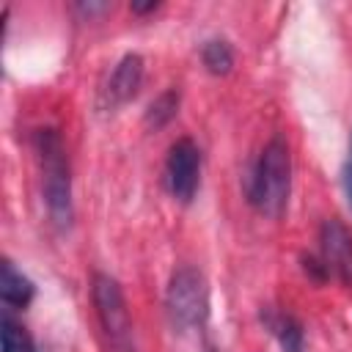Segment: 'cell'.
Masks as SVG:
<instances>
[{
    "label": "cell",
    "instance_id": "obj_6",
    "mask_svg": "<svg viewBox=\"0 0 352 352\" xmlns=\"http://www.w3.org/2000/svg\"><path fill=\"white\" fill-rule=\"evenodd\" d=\"M322 242V267L333 272L341 283L352 286V234L341 220H324L319 231Z\"/></svg>",
    "mask_w": 352,
    "mask_h": 352
},
{
    "label": "cell",
    "instance_id": "obj_10",
    "mask_svg": "<svg viewBox=\"0 0 352 352\" xmlns=\"http://www.w3.org/2000/svg\"><path fill=\"white\" fill-rule=\"evenodd\" d=\"M176 110H179V91L170 88V91L160 94V96L148 104V110H146V126H148V129H162V126L176 116Z\"/></svg>",
    "mask_w": 352,
    "mask_h": 352
},
{
    "label": "cell",
    "instance_id": "obj_9",
    "mask_svg": "<svg viewBox=\"0 0 352 352\" xmlns=\"http://www.w3.org/2000/svg\"><path fill=\"white\" fill-rule=\"evenodd\" d=\"M267 327L275 333V338L280 344V352H305V346H302V327L292 316L270 314L267 316Z\"/></svg>",
    "mask_w": 352,
    "mask_h": 352
},
{
    "label": "cell",
    "instance_id": "obj_4",
    "mask_svg": "<svg viewBox=\"0 0 352 352\" xmlns=\"http://www.w3.org/2000/svg\"><path fill=\"white\" fill-rule=\"evenodd\" d=\"M94 305L102 330L116 352H132V322L121 294V286L110 275H94Z\"/></svg>",
    "mask_w": 352,
    "mask_h": 352
},
{
    "label": "cell",
    "instance_id": "obj_11",
    "mask_svg": "<svg viewBox=\"0 0 352 352\" xmlns=\"http://www.w3.org/2000/svg\"><path fill=\"white\" fill-rule=\"evenodd\" d=\"M201 58H204V66L212 72V74H228L231 66H234V52L226 41L214 38V41H206L204 50H201Z\"/></svg>",
    "mask_w": 352,
    "mask_h": 352
},
{
    "label": "cell",
    "instance_id": "obj_5",
    "mask_svg": "<svg viewBox=\"0 0 352 352\" xmlns=\"http://www.w3.org/2000/svg\"><path fill=\"white\" fill-rule=\"evenodd\" d=\"M198 182H201V151L190 138H182L168 151V162H165L168 192L179 204H190L198 192Z\"/></svg>",
    "mask_w": 352,
    "mask_h": 352
},
{
    "label": "cell",
    "instance_id": "obj_7",
    "mask_svg": "<svg viewBox=\"0 0 352 352\" xmlns=\"http://www.w3.org/2000/svg\"><path fill=\"white\" fill-rule=\"evenodd\" d=\"M140 80H143V58L135 55V52H132V55H124V58L116 63V69H113L107 85L102 88L99 107H102V110H116V107L126 104V102L138 94Z\"/></svg>",
    "mask_w": 352,
    "mask_h": 352
},
{
    "label": "cell",
    "instance_id": "obj_14",
    "mask_svg": "<svg viewBox=\"0 0 352 352\" xmlns=\"http://www.w3.org/2000/svg\"><path fill=\"white\" fill-rule=\"evenodd\" d=\"M77 8H80L82 14H88V16H91V14H102V11H107L110 6H107V3H80Z\"/></svg>",
    "mask_w": 352,
    "mask_h": 352
},
{
    "label": "cell",
    "instance_id": "obj_13",
    "mask_svg": "<svg viewBox=\"0 0 352 352\" xmlns=\"http://www.w3.org/2000/svg\"><path fill=\"white\" fill-rule=\"evenodd\" d=\"M341 184H344L346 204L352 206V135H349V151H346V162H344V170H341Z\"/></svg>",
    "mask_w": 352,
    "mask_h": 352
},
{
    "label": "cell",
    "instance_id": "obj_3",
    "mask_svg": "<svg viewBox=\"0 0 352 352\" xmlns=\"http://www.w3.org/2000/svg\"><path fill=\"white\" fill-rule=\"evenodd\" d=\"M165 308H168L170 324L176 330L201 327L209 316L206 278L195 267H179L170 275V283H168V292H165Z\"/></svg>",
    "mask_w": 352,
    "mask_h": 352
},
{
    "label": "cell",
    "instance_id": "obj_1",
    "mask_svg": "<svg viewBox=\"0 0 352 352\" xmlns=\"http://www.w3.org/2000/svg\"><path fill=\"white\" fill-rule=\"evenodd\" d=\"M38 168H41V195L55 226L66 228L72 223V176L63 140L55 129H38L33 135Z\"/></svg>",
    "mask_w": 352,
    "mask_h": 352
},
{
    "label": "cell",
    "instance_id": "obj_2",
    "mask_svg": "<svg viewBox=\"0 0 352 352\" xmlns=\"http://www.w3.org/2000/svg\"><path fill=\"white\" fill-rule=\"evenodd\" d=\"M292 192V154L283 138H272L256 165L250 182V201L267 217H280Z\"/></svg>",
    "mask_w": 352,
    "mask_h": 352
},
{
    "label": "cell",
    "instance_id": "obj_12",
    "mask_svg": "<svg viewBox=\"0 0 352 352\" xmlns=\"http://www.w3.org/2000/svg\"><path fill=\"white\" fill-rule=\"evenodd\" d=\"M3 352H33L30 336L11 319H3Z\"/></svg>",
    "mask_w": 352,
    "mask_h": 352
},
{
    "label": "cell",
    "instance_id": "obj_15",
    "mask_svg": "<svg viewBox=\"0 0 352 352\" xmlns=\"http://www.w3.org/2000/svg\"><path fill=\"white\" fill-rule=\"evenodd\" d=\"M160 3H132V11L135 14H148V11H154Z\"/></svg>",
    "mask_w": 352,
    "mask_h": 352
},
{
    "label": "cell",
    "instance_id": "obj_8",
    "mask_svg": "<svg viewBox=\"0 0 352 352\" xmlns=\"http://www.w3.org/2000/svg\"><path fill=\"white\" fill-rule=\"evenodd\" d=\"M33 283L28 275H22L11 261H3V272H0V297L6 305L14 308H25L33 300Z\"/></svg>",
    "mask_w": 352,
    "mask_h": 352
}]
</instances>
